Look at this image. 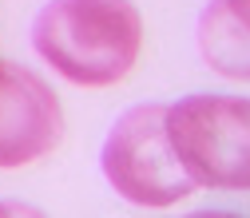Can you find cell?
<instances>
[{
  "instance_id": "cell-1",
  "label": "cell",
  "mask_w": 250,
  "mask_h": 218,
  "mask_svg": "<svg viewBox=\"0 0 250 218\" xmlns=\"http://www.w3.org/2000/svg\"><path fill=\"white\" fill-rule=\"evenodd\" d=\"M40 59L80 87L123 79L143 48V20L131 0H48L32 24Z\"/></svg>"
},
{
  "instance_id": "cell-2",
  "label": "cell",
  "mask_w": 250,
  "mask_h": 218,
  "mask_svg": "<svg viewBox=\"0 0 250 218\" xmlns=\"http://www.w3.org/2000/svg\"><path fill=\"white\" fill-rule=\"evenodd\" d=\"M167 139L195 186L250 191V99L187 96L167 107Z\"/></svg>"
},
{
  "instance_id": "cell-3",
  "label": "cell",
  "mask_w": 250,
  "mask_h": 218,
  "mask_svg": "<svg viewBox=\"0 0 250 218\" xmlns=\"http://www.w3.org/2000/svg\"><path fill=\"white\" fill-rule=\"evenodd\" d=\"M104 175L115 195L139 206H171L195 191L167 139V107L139 103L115 119L104 143Z\"/></svg>"
},
{
  "instance_id": "cell-4",
  "label": "cell",
  "mask_w": 250,
  "mask_h": 218,
  "mask_svg": "<svg viewBox=\"0 0 250 218\" xmlns=\"http://www.w3.org/2000/svg\"><path fill=\"white\" fill-rule=\"evenodd\" d=\"M64 135L56 91L20 64L0 59V167L36 163Z\"/></svg>"
},
{
  "instance_id": "cell-5",
  "label": "cell",
  "mask_w": 250,
  "mask_h": 218,
  "mask_svg": "<svg viewBox=\"0 0 250 218\" xmlns=\"http://www.w3.org/2000/svg\"><path fill=\"white\" fill-rule=\"evenodd\" d=\"M199 52L227 79H250V0H210L199 20Z\"/></svg>"
}]
</instances>
